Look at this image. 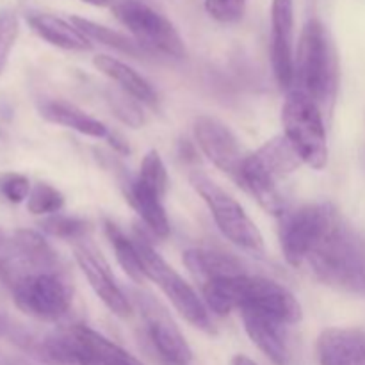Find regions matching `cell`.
<instances>
[{
	"label": "cell",
	"instance_id": "ffe728a7",
	"mask_svg": "<svg viewBox=\"0 0 365 365\" xmlns=\"http://www.w3.org/2000/svg\"><path fill=\"white\" fill-rule=\"evenodd\" d=\"M93 64H95L100 73L116 82L121 91L130 95L138 102L148 103V106H155L157 103V93L152 88V84L141 73H138L134 68L125 64L123 61L110 56H96L93 59Z\"/></svg>",
	"mask_w": 365,
	"mask_h": 365
},
{
	"label": "cell",
	"instance_id": "e575fe53",
	"mask_svg": "<svg viewBox=\"0 0 365 365\" xmlns=\"http://www.w3.org/2000/svg\"><path fill=\"white\" fill-rule=\"evenodd\" d=\"M11 324L7 323V319L4 316H0V335H7L9 334Z\"/></svg>",
	"mask_w": 365,
	"mask_h": 365
},
{
	"label": "cell",
	"instance_id": "d6a6232c",
	"mask_svg": "<svg viewBox=\"0 0 365 365\" xmlns=\"http://www.w3.org/2000/svg\"><path fill=\"white\" fill-rule=\"evenodd\" d=\"M232 365H257V364L253 362L252 359H248V356L237 355L234 356V360H232Z\"/></svg>",
	"mask_w": 365,
	"mask_h": 365
},
{
	"label": "cell",
	"instance_id": "f1b7e54d",
	"mask_svg": "<svg viewBox=\"0 0 365 365\" xmlns=\"http://www.w3.org/2000/svg\"><path fill=\"white\" fill-rule=\"evenodd\" d=\"M246 4L248 0H205V9L220 24H235L245 16Z\"/></svg>",
	"mask_w": 365,
	"mask_h": 365
},
{
	"label": "cell",
	"instance_id": "2e32d148",
	"mask_svg": "<svg viewBox=\"0 0 365 365\" xmlns=\"http://www.w3.org/2000/svg\"><path fill=\"white\" fill-rule=\"evenodd\" d=\"M321 365H365V334L355 328H328L317 339Z\"/></svg>",
	"mask_w": 365,
	"mask_h": 365
},
{
	"label": "cell",
	"instance_id": "5b68a950",
	"mask_svg": "<svg viewBox=\"0 0 365 365\" xmlns=\"http://www.w3.org/2000/svg\"><path fill=\"white\" fill-rule=\"evenodd\" d=\"M302 163V157L292 148L289 139L277 135L246 157L239 185L245 187L262 209L282 216L285 212V198L280 191V182L294 173Z\"/></svg>",
	"mask_w": 365,
	"mask_h": 365
},
{
	"label": "cell",
	"instance_id": "7a4b0ae2",
	"mask_svg": "<svg viewBox=\"0 0 365 365\" xmlns=\"http://www.w3.org/2000/svg\"><path fill=\"white\" fill-rule=\"evenodd\" d=\"M307 264L324 285L365 298V234L342 214Z\"/></svg>",
	"mask_w": 365,
	"mask_h": 365
},
{
	"label": "cell",
	"instance_id": "d590c367",
	"mask_svg": "<svg viewBox=\"0 0 365 365\" xmlns=\"http://www.w3.org/2000/svg\"><path fill=\"white\" fill-rule=\"evenodd\" d=\"M0 365H29V364L18 359H2L0 360Z\"/></svg>",
	"mask_w": 365,
	"mask_h": 365
},
{
	"label": "cell",
	"instance_id": "277c9868",
	"mask_svg": "<svg viewBox=\"0 0 365 365\" xmlns=\"http://www.w3.org/2000/svg\"><path fill=\"white\" fill-rule=\"evenodd\" d=\"M29 351L46 365H145L84 324L57 328L43 339H34Z\"/></svg>",
	"mask_w": 365,
	"mask_h": 365
},
{
	"label": "cell",
	"instance_id": "3957f363",
	"mask_svg": "<svg viewBox=\"0 0 365 365\" xmlns=\"http://www.w3.org/2000/svg\"><path fill=\"white\" fill-rule=\"evenodd\" d=\"M341 66L335 43L323 21L312 18L303 27L294 56V89L309 95L321 109H330L339 93Z\"/></svg>",
	"mask_w": 365,
	"mask_h": 365
},
{
	"label": "cell",
	"instance_id": "484cf974",
	"mask_svg": "<svg viewBox=\"0 0 365 365\" xmlns=\"http://www.w3.org/2000/svg\"><path fill=\"white\" fill-rule=\"evenodd\" d=\"M135 180L141 185H145L146 189H150L152 192H155L157 196L164 198L168 191V171L164 166L163 157L159 155V152L155 150H150L145 157H143L141 168H139V175L135 177Z\"/></svg>",
	"mask_w": 365,
	"mask_h": 365
},
{
	"label": "cell",
	"instance_id": "9a60e30c",
	"mask_svg": "<svg viewBox=\"0 0 365 365\" xmlns=\"http://www.w3.org/2000/svg\"><path fill=\"white\" fill-rule=\"evenodd\" d=\"M294 0L271 6V64L280 88H294Z\"/></svg>",
	"mask_w": 365,
	"mask_h": 365
},
{
	"label": "cell",
	"instance_id": "d6986e66",
	"mask_svg": "<svg viewBox=\"0 0 365 365\" xmlns=\"http://www.w3.org/2000/svg\"><path fill=\"white\" fill-rule=\"evenodd\" d=\"M39 114L50 123L61 125V127L71 128L82 135L102 139L109 138L110 130L96 118L89 116L84 110L78 109L73 103H68L64 100H45L38 107Z\"/></svg>",
	"mask_w": 365,
	"mask_h": 365
},
{
	"label": "cell",
	"instance_id": "4fadbf2b",
	"mask_svg": "<svg viewBox=\"0 0 365 365\" xmlns=\"http://www.w3.org/2000/svg\"><path fill=\"white\" fill-rule=\"evenodd\" d=\"M134 298L141 309L143 319L148 328V335L159 355L170 365L191 364V346L187 344V341L178 330L175 321L171 319L168 310L153 296L146 294V292H135Z\"/></svg>",
	"mask_w": 365,
	"mask_h": 365
},
{
	"label": "cell",
	"instance_id": "8fae6325",
	"mask_svg": "<svg viewBox=\"0 0 365 365\" xmlns=\"http://www.w3.org/2000/svg\"><path fill=\"white\" fill-rule=\"evenodd\" d=\"M339 216L341 212L330 202L307 203L292 212L282 214L280 246L285 260L292 267L307 264Z\"/></svg>",
	"mask_w": 365,
	"mask_h": 365
},
{
	"label": "cell",
	"instance_id": "83f0119b",
	"mask_svg": "<svg viewBox=\"0 0 365 365\" xmlns=\"http://www.w3.org/2000/svg\"><path fill=\"white\" fill-rule=\"evenodd\" d=\"M18 31H20V25H18L16 14L11 9L0 11V75L6 70L7 61L18 39Z\"/></svg>",
	"mask_w": 365,
	"mask_h": 365
},
{
	"label": "cell",
	"instance_id": "603a6c76",
	"mask_svg": "<svg viewBox=\"0 0 365 365\" xmlns=\"http://www.w3.org/2000/svg\"><path fill=\"white\" fill-rule=\"evenodd\" d=\"M103 230H106L107 239H109L110 246H113L114 253H116V259L118 262H120L121 269H123L135 284H141L143 280H146L145 271H143L141 257H139L138 246H135L134 239L127 237L125 232L110 220L103 221Z\"/></svg>",
	"mask_w": 365,
	"mask_h": 365
},
{
	"label": "cell",
	"instance_id": "4dcf8cb0",
	"mask_svg": "<svg viewBox=\"0 0 365 365\" xmlns=\"http://www.w3.org/2000/svg\"><path fill=\"white\" fill-rule=\"evenodd\" d=\"M31 182L25 175L2 173L0 175V195L11 203H21L31 195Z\"/></svg>",
	"mask_w": 365,
	"mask_h": 365
},
{
	"label": "cell",
	"instance_id": "f546056e",
	"mask_svg": "<svg viewBox=\"0 0 365 365\" xmlns=\"http://www.w3.org/2000/svg\"><path fill=\"white\" fill-rule=\"evenodd\" d=\"M110 107H113L114 114L120 118L123 123L130 125V127L138 128L145 123V118H143L141 109L138 107V100L132 98L127 93H121V95H116L113 93L110 95Z\"/></svg>",
	"mask_w": 365,
	"mask_h": 365
},
{
	"label": "cell",
	"instance_id": "44dd1931",
	"mask_svg": "<svg viewBox=\"0 0 365 365\" xmlns=\"http://www.w3.org/2000/svg\"><path fill=\"white\" fill-rule=\"evenodd\" d=\"M184 262L192 277L202 282V285L216 278L237 277V274L246 273L237 259L227 253L212 252V250H189L184 255Z\"/></svg>",
	"mask_w": 365,
	"mask_h": 365
},
{
	"label": "cell",
	"instance_id": "5bb4252c",
	"mask_svg": "<svg viewBox=\"0 0 365 365\" xmlns=\"http://www.w3.org/2000/svg\"><path fill=\"white\" fill-rule=\"evenodd\" d=\"M75 260H77L78 267L82 273L88 278L89 285L95 291V294L102 299L103 305L118 317H130L132 314V303L130 299L125 296L120 285L114 280L110 267L107 260L103 259L102 253L95 248L89 239L78 241L73 245Z\"/></svg>",
	"mask_w": 365,
	"mask_h": 365
},
{
	"label": "cell",
	"instance_id": "6da1fadb",
	"mask_svg": "<svg viewBox=\"0 0 365 365\" xmlns=\"http://www.w3.org/2000/svg\"><path fill=\"white\" fill-rule=\"evenodd\" d=\"M203 302L210 312L227 316L234 309L255 310L282 324L302 321L303 310L298 299L284 285L264 277L242 273L237 277L216 278L202 285Z\"/></svg>",
	"mask_w": 365,
	"mask_h": 365
},
{
	"label": "cell",
	"instance_id": "74e56055",
	"mask_svg": "<svg viewBox=\"0 0 365 365\" xmlns=\"http://www.w3.org/2000/svg\"><path fill=\"white\" fill-rule=\"evenodd\" d=\"M364 153H365V152H364ZM364 157H365V155H364Z\"/></svg>",
	"mask_w": 365,
	"mask_h": 365
},
{
	"label": "cell",
	"instance_id": "7c38bea8",
	"mask_svg": "<svg viewBox=\"0 0 365 365\" xmlns=\"http://www.w3.org/2000/svg\"><path fill=\"white\" fill-rule=\"evenodd\" d=\"M195 138L207 159L232 180L241 184V173L248 155L234 132L217 118L198 116L195 120Z\"/></svg>",
	"mask_w": 365,
	"mask_h": 365
},
{
	"label": "cell",
	"instance_id": "ac0fdd59",
	"mask_svg": "<svg viewBox=\"0 0 365 365\" xmlns=\"http://www.w3.org/2000/svg\"><path fill=\"white\" fill-rule=\"evenodd\" d=\"M32 31L57 48L70 50V52H86L91 50L93 45L71 21L63 20L50 13H32L27 18Z\"/></svg>",
	"mask_w": 365,
	"mask_h": 365
},
{
	"label": "cell",
	"instance_id": "7402d4cb",
	"mask_svg": "<svg viewBox=\"0 0 365 365\" xmlns=\"http://www.w3.org/2000/svg\"><path fill=\"white\" fill-rule=\"evenodd\" d=\"M127 200L134 207L135 212L143 220V223L152 230L153 235L160 239H166L170 235V220L164 210L163 198L146 189L145 185L139 184L138 180L128 182Z\"/></svg>",
	"mask_w": 365,
	"mask_h": 365
},
{
	"label": "cell",
	"instance_id": "1f68e13d",
	"mask_svg": "<svg viewBox=\"0 0 365 365\" xmlns=\"http://www.w3.org/2000/svg\"><path fill=\"white\" fill-rule=\"evenodd\" d=\"M109 143H110V146H113L114 150H118V152H121V153H128L130 152V148H128V145H127V141H125L123 138H121V135H118L116 132H110L109 134Z\"/></svg>",
	"mask_w": 365,
	"mask_h": 365
},
{
	"label": "cell",
	"instance_id": "9c48e42d",
	"mask_svg": "<svg viewBox=\"0 0 365 365\" xmlns=\"http://www.w3.org/2000/svg\"><path fill=\"white\" fill-rule=\"evenodd\" d=\"M189 180H191V185L195 187V191L207 203L221 234L228 241L234 242L235 246L245 250V252L253 253L257 257L262 255V234H260L259 227L252 221V217L242 209L241 203L234 196L228 195L225 189H221L216 182L210 180L202 171H192Z\"/></svg>",
	"mask_w": 365,
	"mask_h": 365
},
{
	"label": "cell",
	"instance_id": "8d00e7d4",
	"mask_svg": "<svg viewBox=\"0 0 365 365\" xmlns=\"http://www.w3.org/2000/svg\"><path fill=\"white\" fill-rule=\"evenodd\" d=\"M4 242H6V239H4L2 232H0V246H2V245H4Z\"/></svg>",
	"mask_w": 365,
	"mask_h": 365
},
{
	"label": "cell",
	"instance_id": "30bf717a",
	"mask_svg": "<svg viewBox=\"0 0 365 365\" xmlns=\"http://www.w3.org/2000/svg\"><path fill=\"white\" fill-rule=\"evenodd\" d=\"M113 13L130 32L141 50L184 59L185 43L173 24L143 0H116Z\"/></svg>",
	"mask_w": 365,
	"mask_h": 365
},
{
	"label": "cell",
	"instance_id": "cb8c5ba5",
	"mask_svg": "<svg viewBox=\"0 0 365 365\" xmlns=\"http://www.w3.org/2000/svg\"><path fill=\"white\" fill-rule=\"evenodd\" d=\"M70 21L89 39V41H98L102 43V45L118 50V52L128 53V56L134 57L139 56V52H141V46H139L134 39L127 38L125 34L113 31V29L106 27V25L95 24V21L82 16H71Z\"/></svg>",
	"mask_w": 365,
	"mask_h": 365
},
{
	"label": "cell",
	"instance_id": "ba28073f",
	"mask_svg": "<svg viewBox=\"0 0 365 365\" xmlns=\"http://www.w3.org/2000/svg\"><path fill=\"white\" fill-rule=\"evenodd\" d=\"M134 241L138 246L139 257H141L146 280H152L159 285L160 291L166 294V298H170L177 312L189 324L209 335L216 334L209 309H207L205 302L196 294L195 289L155 252V248L141 234L135 235Z\"/></svg>",
	"mask_w": 365,
	"mask_h": 365
},
{
	"label": "cell",
	"instance_id": "836d02e7",
	"mask_svg": "<svg viewBox=\"0 0 365 365\" xmlns=\"http://www.w3.org/2000/svg\"><path fill=\"white\" fill-rule=\"evenodd\" d=\"M82 2L91 4V6H96V7H106V6H114L116 0H82Z\"/></svg>",
	"mask_w": 365,
	"mask_h": 365
},
{
	"label": "cell",
	"instance_id": "8992f818",
	"mask_svg": "<svg viewBox=\"0 0 365 365\" xmlns=\"http://www.w3.org/2000/svg\"><path fill=\"white\" fill-rule=\"evenodd\" d=\"M284 135L303 163L314 170L328 164V141L323 109L305 93L292 89L282 107Z\"/></svg>",
	"mask_w": 365,
	"mask_h": 365
},
{
	"label": "cell",
	"instance_id": "52a82bcc",
	"mask_svg": "<svg viewBox=\"0 0 365 365\" xmlns=\"http://www.w3.org/2000/svg\"><path fill=\"white\" fill-rule=\"evenodd\" d=\"M14 305L34 319L56 323L68 314L73 287L61 269L25 271L9 285Z\"/></svg>",
	"mask_w": 365,
	"mask_h": 365
},
{
	"label": "cell",
	"instance_id": "d4e9b609",
	"mask_svg": "<svg viewBox=\"0 0 365 365\" xmlns=\"http://www.w3.org/2000/svg\"><path fill=\"white\" fill-rule=\"evenodd\" d=\"M41 228L52 237L71 241L73 245L78 241H84V239H89V234H91V225L86 220L73 216H59V214H53V216L43 220Z\"/></svg>",
	"mask_w": 365,
	"mask_h": 365
},
{
	"label": "cell",
	"instance_id": "e0dca14e",
	"mask_svg": "<svg viewBox=\"0 0 365 365\" xmlns=\"http://www.w3.org/2000/svg\"><path fill=\"white\" fill-rule=\"evenodd\" d=\"M241 317L253 344L274 365H287L289 348L284 331L285 324L255 310H241Z\"/></svg>",
	"mask_w": 365,
	"mask_h": 365
},
{
	"label": "cell",
	"instance_id": "4316f807",
	"mask_svg": "<svg viewBox=\"0 0 365 365\" xmlns=\"http://www.w3.org/2000/svg\"><path fill=\"white\" fill-rule=\"evenodd\" d=\"M64 207V195L46 182L32 185L27 198V209L36 216H53Z\"/></svg>",
	"mask_w": 365,
	"mask_h": 365
}]
</instances>
